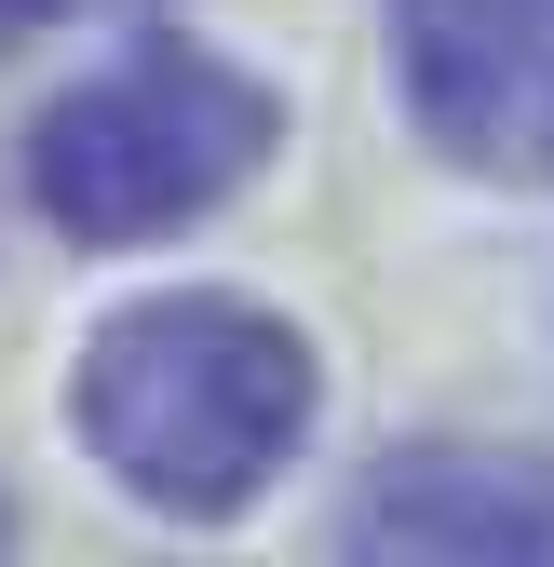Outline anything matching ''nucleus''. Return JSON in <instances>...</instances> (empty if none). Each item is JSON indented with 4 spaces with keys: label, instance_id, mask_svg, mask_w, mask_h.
Masks as SVG:
<instances>
[{
    "label": "nucleus",
    "instance_id": "nucleus-1",
    "mask_svg": "<svg viewBox=\"0 0 554 567\" xmlns=\"http://www.w3.org/2000/svg\"><path fill=\"white\" fill-rule=\"evenodd\" d=\"M68 405L109 486L176 527H217L311 446V338L257 298H135L122 324H95Z\"/></svg>",
    "mask_w": 554,
    "mask_h": 567
},
{
    "label": "nucleus",
    "instance_id": "nucleus-2",
    "mask_svg": "<svg viewBox=\"0 0 554 567\" xmlns=\"http://www.w3.org/2000/svg\"><path fill=\"white\" fill-rule=\"evenodd\" d=\"M270 150H285L270 82H244L203 41H150L28 122V203L68 244H163L189 217H217Z\"/></svg>",
    "mask_w": 554,
    "mask_h": 567
},
{
    "label": "nucleus",
    "instance_id": "nucleus-3",
    "mask_svg": "<svg viewBox=\"0 0 554 567\" xmlns=\"http://www.w3.org/2000/svg\"><path fill=\"white\" fill-rule=\"evenodd\" d=\"M392 82L460 176L554 189V0H392Z\"/></svg>",
    "mask_w": 554,
    "mask_h": 567
},
{
    "label": "nucleus",
    "instance_id": "nucleus-4",
    "mask_svg": "<svg viewBox=\"0 0 554 567\" xmlns=\"http://www.w3.org/2000/svg\"><path fill=\"white\" fill-rule=\"evenodd\" d=\"M338 554H460V567H554V460L514 446H406L352 486Z\"/></svg>",
    "mask_w": 554,
    "mask_h": 567
},
{
    "label": "nucleus",
    "instance_id": "nucleus-5",
    "mask_svg": "<svg viewBox=\"0 0 554 567\" xmlns=\"http://www.w3.org/2000/svg\"><path fill=\"white\" fill-rule=\"evenodd\" d=\"M54 14H82V0H0V54H28V41H41Z\"/></svg>",
    "mask_w": 554,
    "mask_h": 567
}]
</instances>
